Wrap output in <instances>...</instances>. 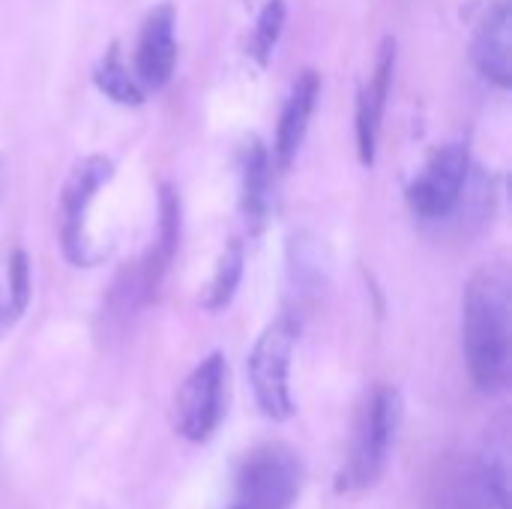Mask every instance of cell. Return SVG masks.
Here are the masks:
<instances>
[{
    "instance_id": "cell-1",
    "label": "cell",
    "mask_w": 512,
    "mask_h": 509,
    "mask_svg": "<svg viewBox=\"0 0 512 509\" xmlns=\"http://www.w3.org/2000/svg\"><path fill=\"white\" fill-rule=\"evenodd\" d=\"M510 276L501 264L480 267L462 297V351L480 393L507 387L512 366Z\"/></svg>"
},
{
    "instance_id": "cell-2",
    "label": "cell",
    "mask_w": 512,
    "mask_h": 509,
    "mask_svg": "<svg viewBox=\"0 0 512 509\" xmlns=\"http://www.w3.org/2000/svg\"><path fill=\"white\" fill-rule=\"evenodd\" d=\"M399 420H402L399 393L393 387L372 390V396L363 402V411L357 417L348 462L336 480L339 492H348V495L369 492L384 477L390 456H393Z\"/></svg>"
},
{
    "instance_id": "cell-3",
    "label": "cell",
    "mask_w": 512,
    "mask_h": 509,
    "mask_svg": "<svg viewBox=\"0 0 512 509\" xmlns=\"http://www.w3.org/2000/svg\"><path fill=\"white\" fill-rule=\"evenodd\" d=\"M297 339H300V318L285 312L273 324L264 327V333L255 339L249 360H246L255 402L261 414L276 423L291 420L297 411L294 393H291V360H294Z\"/></svg>"
},
{
    "instance_id": "cell-4",
    "label": "cell",
    "mask_w": 512,
    "mask_h": 509,
    "mask_svg": "<svg viewBox=\"0 0 512 509\" xmlns=\"http://www.w3.org/2000/svg\"><path fill=\"white\" fill-rule=\"evenodd\" d=\"M300 486V459L282 444H261L237 468L234 509H291L300 498Z\"/></svg>"
},
{
    "instance_id": "cell-5",
    "label": "cell",
    "mask_w": 512,
    "mask_h": 509,
    "mask_svg": "<svg viewBox=\"0 0 512 509\" xmlns=\"http://www.w3.org/2000/svg\"><path fill=\"white\" fill-rule=\"evenodd\" d=\"M225 393L228 363L219 351H213L186 375L174 396V432L189 444L210 441L225 414Z\"/></svg>"
},
{
    "instance_id": "cell-6",
    "label": "cell",
    "mask_w": 512,
    "mask_h": 509,
    "mask_svg": "<svg viewBox=\"0 0 512 509\" xmlns=\"http://www.w3.org/2000/svg\"><path fill=\"white\" fill-rule=\"evenodd\" d=\"M114 165L105 156H87L81 159L60 195V243L63 255L75 267H93L99 261V252H93V240L87 234V216L96 201V192L111 180Z\"/></svg>"
},
{
    "instance_id": "cell-7",
    "label": "cell",
    "mask_w": 512,
    "mask_h": 509,
    "mask_svg": "<svg viewBox=\"0 0 512 509\" xmlns=\"http://www.w3.org/2000/svg\"><path fill=\"white\" fill-rule=\"evenodd\" d=\"M471 171V153L465 141H450L438 147L420 177L408 186V207L423 222H444L456 213L465 195Z\"/></svg>"
},
{
    "instance_id": "cell-8",
    "label": "cell",
    "mask_w": 512,
    "mask_h": 509,
    "mask_svg": "<svg viewBox=\"0 0 512 509\" xmlns=\"http://www.w3.org/2000/svg\"><path fill=\"white\" fill-rule=\"evenodd\" d=\"M177 66V12L171 3H159L147 12L135 45V78L147 90H162Z\"/></svg>"
},
{
    "instance_id": "cell-9",
    "label": "cell",
    "mask_w": 512,
    "mask_h": 509,
    "mask_svg": "<svg viewBox=\"0 0 512 509\" xmlns=\"http://www.w3.org/2000/svg\"><path fill=\"white\" fill-rule=\"evenodd\" d=\"M393 72H396V39L387 36L378 48V60H375L369 81L363 84V90L357 96V156L366 168H372L375 156H378L381 120L387 111Z\"/></svg>"
},
{
    "instance_id": "cell-10",
    "label": "cell",
    "mask_w": 512,
    "mask_h": 509,
    "mask_svg": "<svg viewBox=\"0 0 512 509\" xmlns=\"http://www.w3.org/2000/svg\"><path fill=\"white\" fill-rule=\"evenodd\" d=\"M512 6L510 0H495L474 36V63L486 81L501 90L512 87Z\"/></svg>"
},
{
    "instance_id": "cell-11",
    "label": "cell",
    "mask_w": 512,
    "mask_h": 509,
    "mask_svg": "<svg viewBox=\"0 0 512 509\" xmlns=\"http://www.w3.org/2000/svg\"><path fill=\"white\" fill-rule=\"evenodd\" d=\"M318 99H321V75L315 69H303L297 75V81L291 84V93L279 114V129H276V144H273V156H276L279 168H288L294 162V156L309 132Z\"/></svg>"
},
{
    "instance_id": "cell-12",
    "label": "cell",
    "mask_w": 512,
    "mask_h": 509,
    "mask_svg": "<svg viewBox=\"0 0 512 509\" xmlns=\"http://www.w3.org/2000/svg\"><path fill=\"white\" fill-rule=\"evenodd\" d=\"M477 498L486 509H510V429L501 420L477 459Z\"/></svg>"
},
{
    "instance_id": "cell-13",
    "label": "cell",
    "mask_w": 512,
    "mask_h": 509,
    "mask_svg": "<svg viewBox=\"0 0 512 509\" xmlns=\"http://www.w3.org/2000/svg\"><path fill=\"white\" fill-rule=\"evenodd\" d=\"M243 192H240V207L243 216L258 225L267 216V204H270V153L258 138H249V144L243 147Z\"/></svg>"
},
{
    "instance_id": "cell-14",
    "label": "cell",
    "mask_w": 512,
    "mask_h": 509,
    "mask_svg": "<svg viewBox=\"0 0 512 509\" xmlns=\"http://www.w3.org/2000/svg\"><path fill=\"white\" fill-rule=\"evenodd\" d=\"M93 81H96V87H99L108 99H114L117 105H141V102H144V87L138 84L135 72H129V66L123 63L117 45H111V48L102 54V60L96 63Z\"/></svg>"
},
{
    "instance_id": "cell-15",
    "label": "cell",
    "mask_w": 512,
    "mask_h": 509,
    "mask_svg": "<svg viewBox=\"0 0 512 509\" xmlns=\"http://www.w3.org/2000/svg\"><path fill=\"white\" fill-rule=\"evenodd\" d=\"M243 264H246V249L240 240H231L213 270V279L204 291V309L207 312H222L234 300L240 279H243Z\"/></svg>"
},
{
    "instance_id": "cell-16",
    "label": "cell",
    "mask_w": 512,
    "mask_h": 509,
    "mask_svg": "<svg viewBox=\"0 0 512 509\" xmlns=\"http://www.w3.org/2000/svg\"><path fill=\"white\" fill-rule=\"evenodd\" d=\"M285 18H288L285 0H267L264 9L258 12L255 30H252V39H249V57L258 66H267L273 60L276 45L282 39V30H285Z\"/></svg>"
},
{
    "instance_id": "cell-17",
    "label": "cell",
    "mask_w": 512,
    "mask_h": 509,
    "mask_svg": "<svg viewBox=\"0 0 512 509\" xmlns=\"http://www.w3.org/2000/svg\"><path fill=\"white\" fill-rule=\"evenodd\" d=\"M18 318H21V315H18V312L12 309V303H9V297L3 294V297H0V333H3L6 327H12V324H15Z\"/></svg>"
},
{
    "instance_id": "cell-18",
    "label": "cell",
    "mask_w": 512,
    "mask_h": 509,
    "mask_svg": "<svg viewBox=\"0 0 512 509\" xmlns=\"http://www.w3.org/2000/svg\"><path fill=\"white\" fill-rule=\"evenodd\" d=\"M0 198H3V162H0Z\"/></svg>"
}]
</instances>
